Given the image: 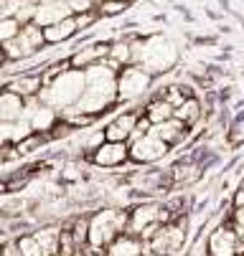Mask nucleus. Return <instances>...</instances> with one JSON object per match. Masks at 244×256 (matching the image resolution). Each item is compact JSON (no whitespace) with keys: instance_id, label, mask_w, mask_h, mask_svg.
Listing matches in <instances>:
<instances>
[{"instance_id":"nucleus-19","label":"nucleus","mask_w":244,"mask_h":256,"mask_svg":"<svg viewBox=\"0 0 244 256\" xmlns=\"http://www.w3.org/2000/svg\"><path fill=\"white\" fill-rule=\"evenodd\" d=\"M198 172H201V168L193 160H181V162H176V165L170 168V180L176 182V186H183V182L196 180Z\"/></svg>"},{"instance_id":"nucleus-16","label":"nucleus","mask_w":244,"mask_h":256,"mask_svg":"<svg viewBox=\"0 0 244 256\" xmlns=\"http://www.w3.org/2000/svg\"><path fill=\"white\" fill-rule=\"evenodd\" d=\"M143 109H145V117H148L153 124H160V122H165V120L173 117V104H168L165 96H155V94H150V96L145 99Z\"/></svg>"},{"instance_id":"nucleus-24","label":"nucleus","mask_w":244,"mask_h":256,"mask_svg":"<svg viewBox=\"0 0 244 256\" xmlns=\"http://www.w3.org/2000/svg\"><path fill=\"white\" fill-rule=\"evenodd\" d=\"M74 18H77V26H79V33H82V30H87L89 26H94L99 20V13L97 10H87V13H77Z\"/></svg>"},{"instance_id":"nucleus-23","label":"nucleus","mask_w":244,"mask_h":256,"mask_svg":"<svg viewBox=\"0 0 244 256\" xmlns=\"http://www.w3.org/2000/svg\"><path fill=\"white\" fill-rule=\"evenodd\" d=\"M18 246H21L23 256H44V248H41V244L36 241V236H23V238L18 241Z\"/></svg>"},{"instance_id":"nucleus-20","label":"nucleus","mask_w":244,"mask_h":256,"mask_svg":"<svg viewBox=\"0 0 244 256\" xmlns=\"http://www.w3.org/2000/svg\"><path fill=\"white\" fill-rule=\"evenodd\" d=\"M36 236V241L41 244V248H44V254H54L56 256V251H59V236H61V228H41L39 234H33Z\"/></svg>"},{"instance_id":"nucleus-8","label":"nucleus","mask_w":244,"mask_h":256,"mask_svg":"<svg viewBox=\"0 0 244 256\" xmlns=\"http://www.w3.org/2000/svg\"><path fill=\"white\" fill-rule=\"evenodd\" d=\"M107 56H110V41H84L77 51H72L69 64H72V68L87 71L89 66L102 64Z\"/></svg>"},{"instance_id":"nucleus-6","label":"nucleus","mask_w":244,"mask_h":256,"mask_svg":"<svg viewBox=\"0 0 244 256\" xmlns=\"http://www.w3.org/2000/svg\"><path fill=\"white\" fill-rule=\"evenodd\" d=\"M183 236H186V221L163 224V226L158 228V234L150 238V251L158 254V256H170L173 251L181 248Z\"/></svg>"},{"instance_id":"nucleus-27","label":"nucleus","mask_w":244,"mask_h":256,"mask_svg":"<svg viewBox=\"0 0 244 256\" xmlns=\"http://www.w3.org/2000/svg\"><path fill=\"white\" fill-rule=\"evenodd\" d=\"M13 0H0V16H8V8H11Z\"/></svg>"},{"instance_id":"nucleus-4","label":"nucleus","mask_w":244,"mask_h":256,"mask_svg":"<svg viewBox=\"0 0 244 256\" xmlns=\"http://www.w3.org/2000/svg\"><path fill=\"white\" fill-rule=\"evenodd\" d=\"M127 228V216L117 210H102L89 218V246L92 248H107L122 231Z\"/></svg>"},{"instance_id":"nucleus-7","label":"nucleus","mask_w":244,"mask_h":256,"mask_svg":"<svg viewBox=\"0 0 244 256\" xmlns=\"http://www.w3.org/2000/svg\"><path fill=\"white\" fill-rule=\"evenodd\" d=\"M145 112V109H130V112H120L115 114L107 124H104V137H107L110 142H130L135 127H137V120H140V114Z\"/></svg>"},{"instance_id":"nucleus-2","label":"nucleus","mask_w":244,"mask_h":256,"mask_svg":"<svg viewBox=\"0 0 244 256\" xmlns=\"http://www.w3.org/2000/svg\"><path fill=\"white\" fill-rule=\"evenodd\" d=\"M44 46H46L44 28L36 20H28V23L21 26L16 38L3 44V54H6L8 61H26V58H33L36 54H41Z\"/></svg>"},{"instance_id":"nucleus-26","label":"nucleus","mask_w":244,"mask_h":256,"mask_svg":"<svg viewBox=\"0 0 244 256\" xmlns=\"http://www.w3.org/2000/svg\"><path fill=\"white\" fill-rule=\"evenodd\" d=\"M0 256H23V251H21L18 241H11V244H6L3 248H0Z\"/></svg>"},{"instance_id":"nucleus-15","label":"nucleus","mask_w":244,"mask_h":256,"mask_svg":"<svg viewBox=\"0 0 244 256\" xmlns=\"http://www.w3.org/2000/svg\"><path fill=\"white\" fill-rule=\"evenodd\" d=\"M150 132H155L163 142H168L170 148H173V144H178V142L188 134V127H186L181 120L170 117V120H165V122H160V124H153V127H150Z\"/></svg>"},{"instance_id":"nucleus-28","label":"nucleus","mask_w":244,"mask_h":256,"mask_svg":"<svg viewBox=\"0 0 244 256\" xmlns=\"http://www.w3.org/2000/svg\"><path fill=\"white\" fill-rule=\"evenodd\" d=\"M8 64V58H6V54H3V46H0V68H3Z\"/></svg>"},{"instance_id":"nucleus-14","label":"nucleus","mask_w":244,"mask_h":256,"mask_svg":"<svg viewBox=\"0 0 244 256\" xmlns=\"http://www.w3.org/2000/svg\"><path fill=\"white\" fill-rule=\"evenodd\" d=\"M26 117V99L8 86L0 89V122H16Z\"/></svg>"},{"instance_id":"nucleus-5","label":"nucleus","mask_w":244,"mask_h":256,"mask_svg":"<svg viewBox=\"0 0 244 256\" xmlns=\"http://www.w3.org/2000/svg\"><path fill=\"white\" fill-rule=\"evenodd\" d=\"M127 144H130V160H135V162H155L163 155H168V150H170V144L163 142L155 132L137 134Z\"/></svg>"},{"instance_id":"nucleus-22","label":"nucleus","mask_w":244,"mask_h":256,"mask_svg":"<svg viewBox=\"0 0 244 256\" xmlns=\"http://www.w3.org/2000/svg\"><path fill=\"white\" fill-rule=\"evenodd\" d=\"M127 8H130V6L122 3V0H99V3H97L99 18H117V16H122Z\"/></svg>"},{"instance_id":"nucleus-9","label":"nucleus","mask_w":244,"mask_h":256,"mask_svg":"<svg viewBox=\"0 0 244 256\" xmlns=\"http://www.w3.org/2000/svg\"><path fill=\"white\" fill-rule=\"evenodd\" d=\"M89 160L97 168H120L130 160V144L127 142H110L104 140L99 148L89 155Z\"/></svg>"},{"instance_id":"nucleus-21","label":"nucleus","mask_w":244,"mask_h":256,"mask_svg":"<svg viewBox=\"0 0 244 256\" xmlns=\"http://www.w3.org/2000/svg\"><path fill=\"white\" fill-rule=\"evenodd\" d=\"M21 26L23 23L16 16H0V46H3L6 41H11V38H16Z\"/></svg>"},{"instance_id":"nucleus-17","label":"nucleus","mask_w":244,"mask_h":256,"mask_svg":"<svg viewBox=\"0 0 244 256\" xmlns=\"http://www.w3.org/2000/svg\"><path fill=\"white\" fill-rule=\"evenodd\" d=\"M173 117L176 120H181L188 130L196 124V122H201V117H203V106H201V99L193 94V96H188L181 106H176L173 109Z\"/></svg>"},{"instance_id":"nucleus-1","label":"nucleus","mask_w":244,"mask_h":256,"mask_svg":"<svg viewBox=\"0 0 244 256\" xmlns=\"http://www.w3.org/2000/svg\"><path fill=\"white\" fill-rule=\"evenodd\" d=\"M87 89V76L82 68H66L64 74H59L51 84H46L39 94V99L49 106H54L56 112L74 106Z\"/></svg>"},{"instance_id":"nucleus-12","label":"nucleus","mask_w":244,"mask_h":256,"mask_svg":"<svg viewBox=\"0 0 244 256\" xmlns=\"http://www.w3.org/2000/svg\"><path fill=\"white\" fill-rule=\"evenodd\" d=\"M69 16H74L72 8H69V3H64V0H41V3L36 6V13H33V20H36L41 28L51 26V23H59Z\"/></svg>"},{"instance_id":"nucleus-10","label":"nucleus","mask_w":244,"mask_h":256,"mask_svg":"<svg viewBox=\"0 0 244 256\" xmlns=\"http://www.w3.org/2000/svg\"><path fill=\"white\" fill-rule=\"evenodd\" d=\"M208 256H239V236L231 224L219 226L208 236Z\"/></svg>"},{"instance_id":"nucleus-13","label":"nucleus","mask_w":244,"mask_h":256,"mask_svg":"<svg viewBox=\"0 0 244 256\" xmlns=\"http://www.w3.org/2000/svg\"><path fill=\"white\" fill-rule=\"evenodd\" d=\"M74 36H79V26H77V18L69 16L59 23H51L44 28V38H46V46H61L66 41H72Z\"/></svg>"},{"instance_id":"nucleus-18","label":"nucleus","mask_w":244,"mask_h":256,"mask_svg":"<svg viewBox=\"0 0 244 256\" xmlns=\"http://www.w3.org/2000/svg\"><path fill=\"white\" fill-rule=\"evenodd\" d=\"M107 256H143V246H140V236H117L110 246H107Z\"/></svg>"},{"instance_id":"nucleus-3","label":"nucleus","mask_w":244,"mask_h":256,"mask_svg":"<svg viewBox=\"0 0 244 256\" xmlns=\"http://www.w3.org/2000/svg\"><path fill=\"white\" fill-rule=\"evenodd\" d=\"M155 84V76L145 71L140 64H127L117 71V99L120 102H135L143 99L145 94L150 96Z\"/></svg>"},{"instance_id":"nucleus-33","label":"nucleus","mask_w":244,"mask_h":256,"mask_svg":"<svg viewBox=\"0 0 244 256\" xmlns=\"http://www.w3.org/2000/svg\"><path fill=\"white\" fill-rule=\"evenodd\" d=\"M64 3H69V0H64Z\"/></svg>"},{"instance_id":"nucleus-30","label":"nucleus","mask_w":244,"mask_h":256,"mask_svg":"<svg viewBox=\"0 0 244 256\" xmlns=\"http://www.w3.org/2000/svg\"><path fill=\"white\" fill-rule=\"evenodd\" d=\"M82 251H84V248H79V251H77V256H97V254H82Z\"/></svg>"},{"instance_id":"nucleus-31","label":"nucleus","mask_w":244,"mask_h":256,"mask_svg":"<svg viewBox=\"0 0 244 256\" xmlns=\"http://www.w3.org/2000/svg\"><path fill=\"white\" fill-rule=\"evenodd\" d=\"M3 190H8V186H6V182H0V193H3Z\"/></svg>"},{"instance_id":"nucleus-25","label":"nucleus","mask_w":244,"mask_h":256,"mask_svg":"<svg viewBox=\"0 0 244 256\" xmlns=\"http://www.w3.org/2000/svg\"><path fill=\"white\" fill-rule=\"evenodd\" d=\"M231 228L236 231L239 241H244V206H236V208H234V216H231Z\"/></svg>"},{"instance_id":"nucleus-34","label":"nucleus","mask_w":244,"mask_h":256,"mask_svg":"<svg viewBox=\"0 0 244 256\" xmlns=\"http://www.w3.org/2000/svg\"><path fill=\"white\" fill-rule=\"evenodd\" d=\"M155 256H158V254H155Z\"/></svg>"},{"instance_id":"nucleus-32","label":"nucleus","mask_w":244,"mask_h":256,"mask_svg":"<svg viewBox=\"0 0 244 256\" xmlns=\"http://www.w3.org/2000/svg\"><path fill=\"white\" fill-rule=\"evenodd\" d=\"M122 3H127V6H132V3H135V0H122Z\"/></svg>"},{"instance_id":"nucleus-29","label":"nucleus","mask_w":244,"mask_h":256,"mask_svg":"<svg viewBox=\"0 0 244 256\" xmlns=\"http://www.w3.org/2000/svg\"><path fill=\"white\" fill-rule=\"evenodd\" d=\"M21 3H31V6H39L41 0H21Z\"/></svg>"},{"instance_id":"nucleus-11","label":"nucleus","mask_w":244,"mask_h":256,"mask_svg":"<svg viewBox=\"0 0 244 256\" xmlns=\"http://www.w3.org/2000/svg\"><path fill=\"white\" fill-rule=\"evenodd\" d=\"M8 89L21 94L23 99H36L44 89V76H41V68L36 71H23V74H16L11 76L8 82Z\"/></svg>"}]
</instances>
